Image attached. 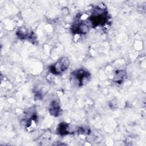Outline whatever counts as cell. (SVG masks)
<instances>
[{
  "label": "cell",
  "mask_w": 146,
  "mask_h": 146,
  "mask_svg": "<svg viewBox=\"0 0 146 146\" xmlns=\"http://www.w3.org/2000/svg\"><path fill=\"white\" fill-rule=\"evenodd\" d=\"M89 19L92 27L103 25L108 21L107 13L105 9L97 7L95 9Z\"/></svg>",
  "instance_id": "cell-1"
},
{
  "label": "cell",
  "mask_w": 146,
  "mask_h": 146,
  "mask_svg": "<svg viewBox=\"0 0 146 146\" xmlns=\"http://www.w3.org/2000/svg\"><path fill=\"white\" fill-rule=\"evenodd\" d=\"M71 78L74 83L78 86H82L89 80L91 74L84 69H79L72 72Z\"/></svg>",
  "instance_id": "cell-2"
},
{
  "label": "cell",
  "mask_w": 146,
  "mask_h": 146,
  "mask_svg": "<svg viewBox=\"0 0 146 146\" xmlns=\"http://www.w3.org/2000/svg\"><path fill=\"white\" fill-rule=\"evenodd\" d=\"M70 61L66 57L59 59L54 65L51 66L50 70L52 74H59L64 72L69 67Z\"/></svg>",
  "instance_id": "cell-3"
},
{
  "label": "cell",
  "mask_w": 146,
  "mask_h": 146,
  "mask_svg": "<svg viewBox=\"0 0 146 146\" xmlns=\"http://www.w3.org/2000/svg\"><path fill=\"white\" fill-rule=\"evenodd\" d=\"M74 32L76 33H86L89 31V26L85 22H80L73 27Z\"/></svg>",
  "instance_id": "cell-4"
},
{
  "label": "cell",
  "mask_w": 146,
  "mask_h": 146,
  "mask_svg": "<svg viewBox=\"0 0 146 146\" xmlns=\"http://www.w3.org/2000/svg\"><path fill=\"white\" fill-rule=\"evenodd\" d=\"M49 111H50V113L51 115H52L55 116H57L59 115H60L61 109L60 108L59 105L57 102H52L51 103Z\"/></svg>",
  "instance_id": "cell-5"
},
{
  "label": "cell",
  "mask_w": 146,
  "mask_h": 146,
  "mask_svg": "<svg viewBox=\"0 0 146 146\" xmlns=\"http://www.w3.org/2000/svg\"><path fill=\"white\" fill-rule=\"evenodd\" d=\"M58 131L59 134L62 135H65L70 133L69 126L67 123H61L58 128Z\"/></svg>",
  "instance_id": "cell-6"
},
{
  "label": "cell",
  "mask_w": 146,
  "mask_h": 146,
  "mask_svg": "<svg viewBox=\"0 0 146 146\" xmlns=\"http://www.w3.org/2000/svg\"><path fill=\"white\" fill-rule=\"evenodd\" d=\"M124 75H125L124 71L123 70L117 71L115 74L113 80L115 82H116V83H120L123 81Z\"/></svg>",
  "instance_id": "cell-7"
}]
</instances>
